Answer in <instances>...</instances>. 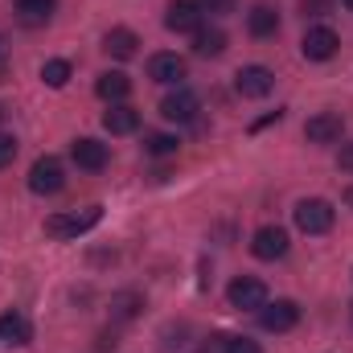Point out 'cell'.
Returning <instances> with one entry per match:
<instances>
[{
	"mask_svg": "<svg viewBox=\"0 0 353 353\" xmlns=\"http://www.w3.org/2000/svg\"><path fill=\"white\" fill-rule=\"evenodd\" d=\"M103 50H107L115 62H128V58H136V50H140V37H136L132 29H111V33L103 37Z\"/></svg>",
	"mask_w": 353,
	"mask_h": 353,
	"instance_id": "17",
	"label": "cell"
},
{
	"mask_svg": "<svg viewBox=\"0 0 353 353\" xmlns=\"http://www.w3.org/2000/svg\"><path fill=\"white\" fill-rule=\"evenodd\" d=\"M4 79H8V58L0 54V83H4Z\"/></svg>",
	"mask_w": 353,
	"mask_h": 353,
	"instance_id": "28",
	"label": "cell"
},
{
	"mask_svg": "<svg viewBox=\"0 0 353 353\" xmlns=\"http://www.w3.org/2000/svg\"><path fill=\"white\" fill-rule=\"evenodd\" d=\"M12 161H17V136L0 132V169H4V165H12Z\"/></svg>",
	"mask_w": 353,
	"mask_h": 353,
	"instance_id": "25",
	"label": "cell"
},
{
	"mask_svg": "<svg viewBox=\"0 0 353 353\" xmlns=\"http://www.w3.org/2000/svg\"><path fill=\"white\" fill-rule=\"evenodd\" d=\"M94 94L111 107V103H123L128 94H132V79L123 74V70H107V74H99V83H94Z\"/></svg>",
	"mask_w": 353,
	"mask_h": 353,
	"instance_id": "15",
	"label": "cell"
},
{
	"mask_svg": "<svg viewBox=\"0 0 353 353\" xmlns=\"http://www.w3.org/2000/svg\"><path fill=\"white\" fill-rule=\"evenodd\" d=\"M103 128H107L111 136H132V132L140 128V111L128 107V103H111V107L103 111Z\"/></svg>",
	"mask_w": 353,
	"mask_h": 353,
	"instance_id": "14",
	"label": "cell"
},
{
	"mask_svg": "<svg viewBox=\"0 0 353 353\" xmlns=\"http://www.w3.org/2000/svg\"><path fill=\"white\" fill-rule=\"evenodd\" d=\"M148 79L161 87H181L185 79V58L181 54H152L148 58Z\"/></svg>",
	"mask_w": 353,
	"mask_h": 353,
	"instance_id": "11",
	"label": "cell"
},
{
	"mask_svg": "<svg viewBox=\"0 0 353 353\" xmlns=\"http://www.w3.org/2000/svg\"><path fill=\"white\" fill-rule=\"evenodd\" d=\"M288 230L283 226H259L255 230V239H251V255L255 259H263V263H275V259H283L288 255Z\"/></svg>",
	"mask_w": 353,
	"mask_h": 353,
	"instance_id": "7",
	"label": "cell"
},
{
	"mask_svg": "<svg viewBox=\"0 0 353 353\" xmlns=\"http://www.w3.org/2000/svg\"><path fill=\"white\" fill-rule=\"evenodd\" d=\"M62 185H66V169H62L58 157H37V161H33V169H29V189H33L37 197H54V193H62Z\"/></svg>",
	"mask_w": 353,
	"mask_h": 353,
	"instance_id": "3",
	"label": "cell"
},
{
	"mask_svg": "<svg viewBox=\"0 0 353 353\" xmlns=\"http://www.w3.org/2000/svg\"><path fill=\"white\" fill-rule=\"evenodd\" d=\"M12 8H17V21H21L25 29H37V25H46V21L54 17L58 0H17Z\"/></svg>",
	"mask_w": 353,
	"mask_h": 353,
	"instance_id": "16",
	"label": "cell"
},
{
	"mask_svg": "<svg viewBox=\"0 0 353 353\" xmlns=\"http://www.w3.org/2000/svg\"><path fill=\"white\" fill-rule=\"evenodd\" d=\"M0 54H4V41H0Z\"/></svg>",
	"mask_w": 353,
	"mask_h": 353,
	"instance_id": "31",
	"label": "cell"
},
{
	"mask_svg": "<svg viewBox=\"0 0 353 353\" xmlns=\"http://www.w3.org/2000/svg\"><path fill=\"white\" fill-rule=\"evenodd\" d=\"M259 325H263L267 333H288V329H296L300 325V304L296 300H267L263 308H259Z\"/></svg>",
	"mask_w": 353,
	"mask_h": 353,
	"instance_id": "8",
	"label": "cell"
},
{
	"mask_svg": "<svg viewBox=\"0 0 353 353\" xmlns=\"http://www.w3.org/2000/svg\"><path fill=\"white\" fill-rule=\"evenodd\" d=\"M140 308H144V296H136V292H119V296H111V316H115V321H132Z\"/></svg>",
	"mask_w": 353,
	"mask_h": 353,
	"instance_id": "22",
	"label": "cell"
},
{
	"mask_svg": "<svg viewBox=\"0 0 353 353\" xmlns=\"http://www.w3.org/2000/svg\"><path fill=\"white\" fill-rule=\"evenodd\" d=\"M341 136H345L341 111H316V115L304 123V140H308V144H341Z\"/></svg>",
	"mask_w": 353,
	"mask_h": 353,
	"instance_id": "5",
	"label": "cell"
},
{
	"mask_svg": "<svg viewBox=\"0 0 353 353\" xmlns=\"http://www.w3.org/2000/svg\"><path fill=\"white\" fill-rule=\"evenodd\" d=\"M337 165H341L345 173H353V144H345V148L337 152Z\"/></svg>",
	"mask_w": 353,
	"mask_h": 353,
	"instance_id": "27",
	"label": "cell"
},
{
	"mask_svg": "<svg viewBox=\"0 0 353 353\" xmlns=\"http://www.w3.org/2000/svg\"><path fill=\"white\" fill-rule=\"evenodd\" d=\"M161 115H165L169 123H189V119L197 115V94L189 87H176L173 94L161 99Z\"/></svg>",
	"mask_w": 353,
	"mask_h": 353,
	"instance_id": "12",
	"label": "cell"
},
{
	"mask_svg": "<svg viewBox=\"0 0 353 353\" xmlns=\"http://www.w3.org/2000/svg\"><path fill=\"white\" fill-rule=\"evenodd\" d=\"M201 17H205V12H201V4H197V0H173V4H169L165 25H169L173 33H189V37H193V33L201 29Z\"/></svg>",
	"mask_w": 353,
	"mask_h": 353,
	"instance_id": "10",
	"label": "cell"
},
{
	"mask_svg": "<svg viewBox=\"0 0 353 353\" xmlns=\"http://www.w3.org/2000/svg\"><path fill=\"white\" fill-rule=\"evenodd\" d=\"M70 74H74V70H70V62H66V58H50V62L41 66V83H46V87H54V90L66 87V83H70Z\"/></svg>",
	"mask_w": 353,
	"mask_h": 353,
	"instance_id": "21",
	"label": "cell"
},
{
	"mask_svg": "<svg viewBox=\"0 0 353 353\" xmlns=\"http://www.w3.org/2000/svg\"><path fill=\"white\" fill-rule=\"evenodd\" d=\"M345 201H350V205H353V185H350V189H345Z\"/></svg>",
	"mask_w": 353,
	"mask_h": 353,
	"instance_id": "29",
	"label": "cell"
},
{
	"mask_svg": "<svg viewBox=\"0 0 353 353\" xmlns=\"http://www.w3.org/2000/svg\"><path fill=\"white\" fill-rule=\"evenodd\" d=\"M193 54H197V58H222V54H226V33L201 25V29L193 33Z\"/></svg>",
	"mask_w": 353,
	"mask_h": 353,
	"instance_id": "19",
	"label": "cell"
},
{
	"mask_svg": "<svg viewBox=\"0 0 353 353\" xmlns=\"http://www.w3.org/2000/svg\"><path fill=\"white\" fill-rule=\"evenodd\" d=\"M247 29H251V37H275L279 33V12L271 4H255L247 12Z\"/></svg>",
	"mask_w": 353,
	"mask_h": 353,
	"instance_id": "18",
	"label": "cell"
},
{
	"mask_svg": "<svg viewBox=\"0 0 353 353\" xmlns=\"http://www.w3.org/2000/svg\"><path fill=\"white\" fill-rule=\"evenodd\" d=\"M144 148H148L152 157H173L176 136H169V132H148V136H144Z\"/></svg>",
	"mask_w": 353,
	"mask_h": 353,
	"instance_id": "23",
	"label": "cell"
},
{
	"mask_svg": "<svg viewBox=\"0 0 353 353\" xmlns=\"http://www.w3.org/2000/svg\"><path fill=\"white\" fill-rule=\"evenodd\" d=\"M337 50H341V37H337L329 25H312V29L304 33V41H300V54H304L308 62H329Z\"/></svg>",
	"mask_w": 353,
	"mask_h": 353,
	"instance_id": "6",
	"label": "cell"
},
{
	"mask_svg": "<svg viewBox=\"0 0 353 353\" xmlns=\"http://www.w3.org/2000/svg\"><path fill=\"white\" fill-rule=\"evenodd\" d=\"M29 341V321L21 312H4L0 316V345H25Z\"/></svg>",
	"mask_w": 353,
	"mask_h": 353,
	"instance_id": "20",
	"label": "cell"
},
{
	"mask_svg": "<svg viewBox=\"0 0 353 353\" xmlns=\"http://www.w3.org/2000/svg\"><path fill=\"white\" fill-rule=\"evenodd\" d=\"M197 4H201V12H218V17H226V12H234L239 0H197Z\"/></svg>",
	"mask_w": 353,
	"mask_h": 353,
	"instance_id": "26",
	"label": "cell"
},
{
	"mask_svg": "<svg viewBox=\"0 0 353 353\" xmlns=\"http://www.w3.org/2000/svg\"><path fill=\"white\" fill-rule=\"evenodd\" d=\"M341 4H345V8H350V12H353V0H341Z\"/></svg>",
	"mask_w": 353,
	"mask_h": 353,
	"instance_id": "30",
	"label": "cell"
},
{
	"mask_svg": "<svg viewBox=\"0 0 353 353\" xmlns=\"http://www.w3.org/2000/svg\"><path fill=\"white\" fill-rule=\"evenodd\" d=\"M275 87V74L267 70V66H243L239 74H234V90L243 94V99H267Z\"/></svg>",
	"mask_w": 353,
	"mask_h": 353,
	"instance_id": "9",
	"label": "cell"
},
{
	"mask_svg": "<svg viewBox=\"0 0 353 353\" xmlns=\"http://www.w3.org/2000/svg\"><path fill=\"white\" fill-rule=\"evenodd\" d=\"M70 161H74L79 169H87V173H99V169H107V144L83 136V140L70 144Z\"/></svg>",
	"mask_w": 353,
	"mask_h": 353,
	"instance_id": "13",
	"label": "cell"
},
{
	"mask_svg": "<svg viewBox=\"0 0 353 353\" xmlns=\"http://www.w3.org/2000/svg\"><path fill=\"white\" fill-rule=\"evenodd\" d=\"M222 353H263V350L251 337H222Z\"/></svg>",
	"mask_w": 353,
	"mask_h": 353,
	"instance_id": "24",
	"label": "cell"
},
{
	"mask_svg": "<svg viewBox=\"0 0 353 353\" xmlns=\"http://www.w3.org/2000/svg\"><path fill=\"white\" fill-rule=\"evenodd\" d=\"M292 218H296V226H300L304 234H329L333 222H337V210H333L325 197H304V201H296Z\"/></svg>",
	"mask_w": 353,
	"mask_h": 353,
	"instance_id": "2",
	"label": "cell"
},
{
	"mask_svg": "<svg viewBox=\"0 0 353 353\" xmlns=\"http://www.w3.org/2000/svg\"><path fill=\"white\" fill-rule=\"evenodd\" d=\"M99 218H103L99 205L70 210V214H50V218H46V234H50V239H79V234H87V230L99 226Z\"/></svg>",
	"mask_w": 353,
	"mask_h": 353,
	"instance_id": "1",
	"label": "cell"
},
{
	"mask_svg": "<svg viewBox=\"0 0 353 353\" xmlns=\"http://www.w3.org/2000/svg\"><path fill=\"white\" fill-rule=\"evenodd\" d=\"M226 300H230V308H239V312H259L267 304V283L255 279V275H239V279L226 288Z\"/></svg>",
	"mask_w": 353,
	"mask_h": 353,
	"instance_id": "4",
	"label": "cell"
}]
</instances>
